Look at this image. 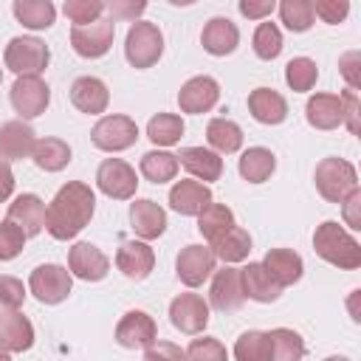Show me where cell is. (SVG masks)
Instances as JSON below:
<instances>
[{
    "label": "cell",
    "mask_w": 361,
    "mask_h": 361,
    "mask_svg": "<svg viewBox=\"0 0 361 361\" xmlns=\"http://www.w3.org/2000/svg\"><path fill=\"white\" fill-rule=\"evenodd\" d=\"M0 361H11V358H8V353H6L3 347H0Z\"/></svg>",
    "instance_id": "obj_56"
},
{
    "label": "cell",
    "mask_w": 361,
    "mask_h": 361,
    "mask_svg": "<svg viewBox=\"0 0 361 361\" xmlns=\"http://www.w3.org/2000/svg\"><path fill=\"white\" fill-rule=\"evenodd\" d=\"M68 268H71V276H79L85 282H99L107 276L110 259L93 243H76L68 251Z\"/></svg>",
    "instance_id": "obj_13"
},
{
    "label": "cell",
    "mask_w": 361,
    "mask_h": 361,
    "mask_svg": "<svg viewBox=\"0 0 361 361\" xmlns=\"http://www.w3.org/2000/svg\"><path fill=\"white\" fill-rule=\"evenodd\" d=\"M144 361H186V353L172 341H152L144 350Z\"/></svg>",
    "instance_id": "obj_48"
},
{
    "label": "cell",
    "mask_w": 361,
    "mask_h": 361,
    "mask_svg": "<svg viewBox=\"0 0 361 361\" xmlns=\"http://www.w3.org/2000/svg\"><path fill=\"white\" fill-rule=\"evenodd\" d=\"M14 17L25 28L42 31V28H51L54 25L56 8H54L51 0H14Z\"/></svg>",
    "instance_id": "obj_33"
},
{
    "label": "cell",
    "mask_w": 361,
    "mask_h": 361,
    "mask_svg": "<svg viewBox=\"0 0 361 361\" xmlns=\"http://www.w3.org/2000/svg\"><path fill=\"white\" fill-rule=\"evenodd\" d=\"M310 8H313V17H322L324 23L336 25L347 17L350 3L347 0H316V3H310Z\"/></svg>",
    "instance_id": "obj_46"
},
{
    "label": "cell",
    "mask_w": 361,
    "mask_h": 361,
    "mask_svg": "<svg viewBox=\"0 0 361 361\" xmlns=\"http://www.w3.org/2000/svg\"><path fill=\"white\" fill-rule=\"evenodd\" d=\"M25 245V234L23 228H17L11 220H3L0 223V259H14Z\"/></svg>",
    "instance_id": "obj_45"
},
{
    "label": "cell",
    "mask_w": 361,
    "mask_h": 361,
    "mask_svg": "<svg viewBox=\"0 0 361 361\" xmlns=\"http://www.w3.org/2000/svg\"><path fill=\"white\" fill-rule=\"evenodd\" d=\"M324 361H350V358H344V355H330V358H324Z\"/></svg>",
    "instance_id": "obj_55"
},
{
    "label": "cell",
    "mask_w": 361,
    "mask_h": 361,
    "mask_svg": "<svg viewBox=\"0 0 361 361\" xmlns=\"http://www.w3.org/2000/svg\"><path fill=\"white\" fill-rule=\"evenodd\" d=\"M344 203V220H347V226H353V228H361V217H358V206H361V192L355 189L350 197H344L341 200Z\"/></svg>",
    "instance_id": "obj_52"
},
{
    "label": "cell",
    "mask_w": 361,
    "mask_h": 361,
    "mask_svg": "<svg viewBox=\"0 0 361 361\" xmlns=\"http://www.w3.org/2000/svg\"><path fill=\"white\" fill-rule=\"evenodd\" d=\"M316 79H319V68H316V62L307 59V56H293V59L285 65V82H288V87L296 90V93L310 90V87L316 85Z\"/></svg>",
    "instance_id": "obj_40"
},
{
    "label": "cell",
    "mask_w": 361,
    "mask_h": 361,
    "mask_svg": "<svg viewBox=\"0 0 361 361\" xmlns=\"http://www.w3.org/2000/svg\"><path fill=\"white\" fill-rule=\"evenodd\" d=\"M51 102V87L39 76H17L11 85V107L20 113V118H37L45 113Z\"/></svg>",
    "instance_id": "obj_10"
},
{
    "label": "cell",
    "mask_w": 361,
    "mask_h": 361,
    "mask_svg": "<svg viewBox=\"0 0 361 361\" xmlns=\"http://www.w3.org/2000/svg\"><path fill=\"white\" fill-rule=\"evenodd\" d=\"M93 209H96L93 189L82 180H71L45 206V228L54 240H73L90 223Z\"/></svg>",
    "instance_id": "obj_1"
},
{
    "label": "cell",
    "mask_w": 361,
    "mask_h": 361,
    "mask_svg": "<svg viewBox=\"0 0 361 361\" xmlns=\"http://www.w3.org/2000/svg\"><path fill=\"white\" fill-rule=\"evenodd\" d=\"M234 358L237 361H271V341L268 333L262 330H248L237 338L234 344Z\"/></svg>",
    "instance_id": "obj_39"
},
{
    "label": "cell",
    "mask_w": 361,
    "mask_h": 361,
    "mask_svg": "<svg viewBox=\"0 0 361 361\" xmlns=\"http://www.w3.org/2000/svg\"><path fill=\"white\" fill-rule=\"evenodd\" d=\"M164 54V34L155 23H133L124 39V56L133 68H152Z\"/></svg>",
    "instance_id": "obj_4"
},
{
    "label": "cell",
    "mask_w": 361,
    "mask_h": 361,
    "mask_svg": "<svg viewBox=\"0 0 361 361\" xmlns=\"http://www.w3.org/2000/svg\"><path fill=\"white\" fill-rule=\"evenodd\" d=\"M14 192V172L8 166V161H0V203L8 200Z\"/></svg>",
    "instance_id": "obj_53"
},
{
    "label": "cell",
    "mask_w": 361,
    "mask_h": 361,
    "mask_svg": "<svg viewBox=\"0 0 361 361\" xmlns=\"http://www.w3.org/2000/svg\"><path fill=\"white\" fill-rule=\"evenodd\" d=\"M307 124L316 130H336L338 124H344V113H341V99L336 93H316L307 99Z\"/></svg>",
    "instance_id": "obj_28"
},
{
    "label": "cell",
    "mask_w": 361,
    "mask_h": 361,
    "mask_svg": "<svg viewBox=\"0 0 361 361\" xmlns=\"http://www.w3.org/2000/svg\"><path fill=\"white\" fill-rule=\"evenodd\" d=\"M104 3L102 0H68L65 3V17L73 25H90L96 20H102Z\"/></svg>",
    "instance_id": "obj_43"
},
{
    "label": "cell",
    "mask_w": 361,
    "mask_h": 361,
    "mask_svg": "<svg viewBox=\"0 0 361 361\" xmlns=\"http://www.w3.org/2000/svg\"><path fill=\"white\" fill-rule=\"evenodd\" d=\"M158 336V327H155V319L144 310H130L121 316V322L116 324V341L127 350H135V347H149Z\"/></svg>",
    "instance_id": "obj_15"
},
{
    "label": "cell",
    "mask_w": 361,
    "mask_h": 361,
    "mask_svg": "<svg viewBox=\"0 0 361 361\" xmlns=\"http://www.w3.org/2000/svg\"><path fill=\"white\" fill-rule=\"evenodd\" d=\"M341 113H344V124L350 127V133H358V93L355 90H344L341 96Z\"/></svg>",
    "instance_id": "obj_50"
},
{
    "label": "cell",
    "mask_w": 361,
    "mask_h": 361,
    "mask_svg": "<svg viewBox=\"0 0 361 361\" xmlns=\"http://www.w3.org/2000/svg\"><path fill=\"white\" fill-rule=\"evenodd\" d=\"M248 110L259 124H282L288 116V102L271 87H257L248 93Z\"/></svg>",
    "instance_id": "obj_27"
},
{
    "label": "cell",
    "mask_w": 361,
    "mask_h": 361,
    "mask_svg": "<svg viewBox=\"0 0 361 361\" xmlns=\"http://www.w3.org/2000/svg\"><path fill=\"white\" fill-rule=\"evenodd\" d=\"M25 302V288L17 276H0V307H20Z\"/></svg>",
    "instance_id": "obj_47"
},
{
    "label": "cell",
    "mask_w": 361,
    "mask_h": 361,
    "mask_svg": "<svg viewBox=\"0 0 361 361\" xmlns=\"http://www.w3.org/2000/svg\"><path fill=\"white\" fill-rule=\"evenodd\" d=\"M175 271H178V279L189 288H197L203 285L212 271H214V254L206 248V245H186L178 259H175Z\"/></svg>",
    "instance_id": "obj_14"
},
{
    "label": "cell",
    "mask_w": 361,
    "mask_h": 361,
    "mask_svg": "<svg viewBox=\"0 0 361 361\" xmlns=\"http://www.w3.org/2000/svg\"><path fill=\"white\" fill-rule=\"evenodd\" d=\"M209 302L220 313H234L243 307L245 293H243V282H240V268L226 265V268L214 271V279L209 288Z\"/></svg>",
    "instance_id": "obj_12"
},
{
    "label": "cell",
    "mask_w": 361,
    "mask_h": 361,
    "mask_svg": "<svg viewBox=\"0 0 361 361\" xmlns=\"http://www.w3.org/2000/svg\"><path fill=\"white\" fill-rule=\"evenodd\" d=\"M90 141L104 152H121L138 141V127L130 116H102L90 130Z\"/></svg>",
    "instance_id": "obj_7"
},
{
    "label": "cell",
    "mask_w": 361,
    "mask_h": 361,
    "mask_svg": "<svg viewBox=\"0 0 361 361\" xmlns=\"http://www.w3.org/2000/svg\"><path fill=\"white\" fill-rule=\"evenodd\" d=\"M183 353H186V361H228L226 347L217 338H209V336L195 338Z\"/></svg>",
    "instance_id": "obj_44"
},
{
    "label": "cell",
    "mask_w": 361,
    "mask_h": 361,
    "mask_svg": "<svg viewBox=\"0 0 361 361\" xmlns=\"http://www.w3.org/2000/svg\"><path fill=\"white\" fill-rule=\"evenodd\" d=\"M28 288L42 305H59L68 299V293L73 288V276L68 268H62L56 262H45V265L31 271Z\"/></svg>",
    "instance_id": "obj_6"
},
{
    "label": "cell",
    "mask_w": 361,
    "mask_h": 361,
    "mask_svg": "<svg viewBox=\"0 0 361 361\" xmlns=\"http://www.w3.org/2000/svg\"><path fill=\"white\" fill-rule=\"evenodd\" d=\"M197 228H200V234H203L209 243H214V240L223 237L228 228H234V214H231V209L223 206V203H209V206L197 214Z\"/></svg>",
    "instance_id": "obj_36"
},
{
    "label": "cell",
    "mask_w": 361,
    "mask_h": 361,
    "mask_svg": "<svg viewBox=\"0 0 361 361\" xmlns=\"http://www.w3.org/2000/svg\"><path fill=\"white\" fill-rule=\"evenodd\" d=\"M313 248H316V254L324 262H330V265H336L341 271H355L361 265V245H358V240L353 234H347L336 220H327V223H322L316 228Z\"/></svg>",
    "instance_id": "obj_2"
},
{
    "label": "cell",
    "mask_w": 361,
    "mask_h": 361,
    "mask_svg": "<svg viewBox=\"0 0 361 361\" xmlns=\"http://www.w3.org/2000/svg\"><path fill=\"white\" fill-rule=\"evenodd\" d=\"M37 135L23 118H11L0 124V161H20L34 152Z\"/></svg>",
    "instance_id": "obj_18"
},
{
    "label": "cell",
    "mask_w": 361,
    "mask_h": 361,
    "mask_svg": "<svg viewBox=\"0 0 361 361\" xmlns=\"http://www.w3.org/2000/svg\"><path fill=\"white\" fill-rule=\"evenodd\" d=\"M206 138L214 147V152H237L243 147V130L240 124H234L231 118H212L206 127Z\"/></svg>",
    "instance_id": "obj_35"
},
{
    "label": "cell",
    "mask_w": 361,
    "mask_h": 361,
    "mask_svg": "<svg viewBox=\"0 0 361 361\" xmlns=\"http://www.w3.org/2000/svg\"><path fill=\"white\" fill-rule=\"evenodd\" d=\"M116 268H118L127 279H147L149 271L155 268V251H152L147 243L127 240V243H121V248L116 251Z\"/></svg>",
    "instance_id": "obj_20"
},
{
    "label": "cell",
    "mask_w": 361,
    "mask_h": 361,
    "mask_svg": "<svg viewBox=\"0 0 361 361\" xmlns=\"http://www.w3.org/2000/svg\"><path fill=\"white\" fill-rule=\"evenodd\" d=\"M240 14L243 17H248V20H262V17H268L271 11H274V0H259V3H254V0H240Z\"/></svg>",
    "instance_id": "obj_51"
},
{
    "label": "cell",
    "mask_w": 361,
    "mask_h": 361,
    "mask_svg": "<svg viewBox=\"0 0 361 361\" xmlns=\"http://www.w3.org/2000/svg\"><path fill=\"white\" fill-rule=\"evenodd\" d=\"M240 282H243V293L245 299H254V302H276L282 288L276 285V279L265 271L262 262H248L245 268H240Z\"/></svg>",
    "instance_id": "obj_24"
},
{
    "label": "cell",
    "mask_w": 361,
    "mask_h": 361,
    "mask_svg": "<svg viewBox=\"0 0 361 361\" xmlns=\"http://www.w3.org/2000/svg\"><path fill=\"white\" fill-rule=\"evenodd\" d=\"M316 189L324 200L341 203L358 189V175L355 166L344 158H322L316 166Z\"/></svg>",
    "instance_id": "obj_3"
},
{
    "label": "cell",
    "mask_w": 361,
    "mask_h": 361,
    "mask_svg": "<svg viewBox=\"0 0 361 361\" xmlns=\"http://www.w3.org/2000/svg\"><path fill=\"white\" fill-rule=\"evenodd\" d=\"M355 59H358V54L353 51V54H347V56H341V73L347 76V82H350V90H355L358 87V73H355Z\"/></svg>",
    "instance_id": "obj_54"
},
{
    "label": "cell",
    "mask_w": 361,
    "mask_h": 361,
    "mask_svg": "<svg viewBox=\"0 0 361 361\" xmlns=\"http://www.w3.org/2000/svg\"><path fill=\"white\" fill-rule=\"evenodd\" d=\"M200 42H203V48H206L212 56H226V54H231V51L237 48L240 31H237V25H234L228 17H212V20L203 25Z\"/></svg>",
    "instance_id": "obj_25"
},
{
    "label": "cell",
    "mask_w": 361,
    "mask_h": 361,
    "mask_svg": "<svg viewBox=\"0 0 361 361\" xmlns=\"http://www.w3.org/2000/svg\"><path fill=\"white\" fill-rule=\"evenodd\" d=\"M34 164L45 172H59L71 164V147L62 138H39L31 152Z\"/></svg>",
    "instance_id": "obj_32"
},
{
    "label": "cell",
    "mask_w": 361,
    "mask_h": 361,
    "mask_svg": "<svg viewBox=\"0 0 361 361\" xmlns=\"http://www.w3.org/2000/svg\"><path fill=\"white\" fill-rule=\"evenodd\" d=\"M130 226L141 240H155L166 228V212L155 200L141 197V200L130 203Z\"/></svg>",
    "instance_id": "obj_23"
},
{
    "label": "cell",
    "mask_w": 361,
    "mask_h": 361,
    "mask_svg": "<svg viewBox=\"0 0 361 361\" xmlns=\"http://www.w3.org/2000/svg\"><path fill=\"white\" fill-rule=\"evenodd\" d=\"M178 155H172V152H158V149H152V152H144V158H141V175L147 178V180H152V183H166V180H172L175 175H178Z\"/></svg>",
    "instance_id": "obj_37"
},
{
    "label": "cell",
    "mask_w": 361,
    "mask_h": 361,
    "mask_svg": "<svg viewBox=\"0 0 361 361\" xmlns=\"http://www.w3.org/2000/svg\"><path fill=\"white\" fill-rule=\"evenodd\" d=\"M183 135V118L175 116V113H158L149 118L147 124V138L152 144H161V147H172L178 144Z\"/></svg>",
    "instance_id": "obj_38"
},
{
    "label": "cell",
    "mask_w": 361,
    "mask_h": 361,
    "mask_svg": "<svg viewBox=\"0 0 361 361\" xmlns=\"http://www.w3.org/2000/svg\"><path fill=\"white\" fill-rule=\"evenodd\" d=\"M220 99V85L212 79V76H192L180 93H178V104L183 113H209Z\"/></svg>",
    "instance_id": "obj_16"
},
{
    "label": "cell",
    "mask_w": 361,
    "mask_h": 361,
    "mask_svg": "<svg viewBox=\"0 0 361 361\" xmlns=\"http://www.w3.org/2000/svg\"><path fill=\"white\" fill-rule=\"evenodd\" d=\"M276 169V158L271 149L265 147H248L240 158V175L248 180V183H262L274 175Z\"/></svg>",
    "instance_id": "obj_30"
},
{
    "label": "cell",
    "mask_w": 361,
    "mask_h": 361,
    "mask_svg": "<svg viewBox=\"0 0 361 361\" xmlns=\"http://www.w3.org/2000/svg\"><path fill=\"white\" fill-rule=\"evenodd\" d=\"M96 183L99 189L113 197V200H130L135 195V186H138V178H135V169L121 161V158H104L96 169Z\"/></svg>",
    "instance_id": "obj_9"
},
{
    "label": "cell",
    "mask_w": 361,
    "mask_h": 361,
    "mask_svg": "<svg viewBox=\"0 0 361 361\" xmlns=\"http://www.w3.org/2000/svg\"><path fill=\"white\" fill-rule=\"evenodd\" d=\"M6 220H11L17 228H23L25 237H37L45 228V203L37 195H17L14 203H8V214Z\"/></svg>",
    "instance_id": "obj_19"
},
{
    "label": "cell",
    "mask_w": 361,
    "mask_h": 361,
    "mask_svg": "<svg viewBox=\"0 0 361 361\" xmlns=\"http://www.w3.org/2000/svg\"><path fill=\"white\" fill-rule=\"evenodd\" d=\"M209 251L214 254V259H223V262H240V259H245V257L251 254V237H248L245 228L234 226V228H228L223 237H217V240L212 243Z\"/></svg>",
    "instance_id": "obj_31"
},
{
    "label": "cell",
    "mask_w": 361,
    "mask_h": 361,
    "mask_svg": "<svg viewBox=\"0 0 361 361\" xmlns=\"http://www.w3.org/2000/svg\"><path fill=\"white\" fill-rule=\"evenodd\" d=\"M71 102L76 110L87 113V116H99L107 110L110 104V93H107V85L96 76H79L73 85H71Z\"/></svg>",
    "instance_id": "obj_21"
},
{
    "label": "cell",
    "mask_w": 361,
    "mask_h": 361,
    "mask_svg": "<svg viewBox=\"0 0 361 361\" xmlns=\"http://www.w3.org/2000/svg\"><path fill=\"white\" fill-rule=\"evenodd\" d=\"M3 59H6V68L11 73H17V76H39L48 68L51 51L37 37H14L6 45Z\"/></svg>",
    "instance_id": "obj_5"
},
{
    "label": "cell",
    "mask_w": 361,
    "mask_h": 361,
    "mask_svg": "<svg viewBox=\"0 0 361 361\" xmlns=\"http://www.w3.org/2000/svg\"><path fill=\"white\" fill-rule=\"evenodd\" d=\"M31 344H34L31 322L14 307H0V347L6 353H23Z\"/></svg>",
    "instance_id": "obj_17"
},
{
    "label": "cell",
    "mask_w": 361,
    "mask_h": 361,
    "mask_svg": "<svg viewBox=\"0 0 361 361\" xmlns=\"http://www.w3.org/2000/svg\"><path fill=\"white\" fill-rule=\"evenodd\" d=\"M262 265H265V271L276 279L279 288L299 282V279H302V271H305L302 257H299L296 251H290V248H271V251L265 254Z\"/></svg>",
    "instance_id": "obj_29"
},
{
    "label": "cell",
    "mask_w": 361,
    "mask_h": 361,
    "mask_svg": "<svg viewBox=\"0 0 361 361\" xmlns=\"http://www.w3.org/2000/svg\"><path fill=\"white\" fill-rule=\"evenodd\" d=\"M116 23L113 20H96L90 25H73L71 28V45L85 59H99L113 48Z\"/></svg>",
    "instance_id": "obj_8"
},
{
    "label": "cell",
    "mask_w": 361,
    "mask_h": 361,
    "mask_svg": "<svg viewBox=\"0 0 361 361\" xmlns=\"http://www.w3.org/2000/svg\"><path fill=\"white\" fill-rule=\"evenodd\" d=\"M212 203V192L200 180H178L169 189V206L183 217H197Z\"/></svg>",
    "instance_id": "obj_22"
},
{
    "label": "cell",
    "mask_w": 361,
    "mask_h": 361,
    "mask_svg": "<svg viewBox=\"0 0 361 361\" xmlns=\"http://www.w3.org/2000/svg\"><path fill=\"white\" fill-rule=\"evenodd\" d=\"M169 322L180 333H203V327L209 324V302H203V296L197 293H178L169 302Z\"/></svg>",
    "instance_id": "obj_11"
},
{
    "label": "cell",
    "mask_w": 361,
    "mask_h": 361,
    "mask_svg": "<svg viewBox=\"0 0 361 361\" xmlns=\"http://www.w3.org/2000/svg\"><path fill=\"white\" fill-rule=\"evenodd\" d=\"M279 17L285 23V28L302 34L313 25V8H310V0H282L279 3Z\"/></svg>",
    "instance_id": "obj_41"
},
{
    "label": "cell",
    "mask_w": 361,
    "mask_h": 361,
    "mask_svg": "<svg viewBox=\"0 0 361 361\" xmlns=\"http://www.w3.org/2000/svg\"><path fill=\"white\" fill-rule=\"evenodd\" d=\"M178 164L197 180H220L223 175V158L203 147H183L178 155Z\"/></svg>",
    "instance_id": "obj_26"
},
{
    "label": "cell",
    "mask_w": 361,
    "mask_h": 361,
    "mask_svg": "<svg viewBox=\"0 0 361 361\" xmlns=\"http://www.w3.org/2000/svg\"><path fill=\"white\" fill-rule=\"evenodd\" d=\"M282 51V34L274 23H259L254 31V54L259 59H276Z\"/></svg>",
    "instance_id": "obj_42"
},
{
    "label": "cell",
    "mask_w": 361,
    "mask_h": 361,
    "mask_svg": "<svg viewBox=\"0 0 361 361\" xmlns=\"http://www.w3.org/2000/svg\"><path fill=\"white\" fill-rule=\"evenodd\" d=\"M0 82H3V73H0Z\"/></svg>",
    "instance_id": "obj_57"
},
{
    "label": "cell",
    "mask_w": 361,
    "mask_h": 361,
    "mask_svg": "<svg viewBox=\"0 0 361 361\" xmlns=\"http://www.w3.org/2000/svg\"><path fill=\"white\" fill-rule=\"evenodd\" d=\"M104 8L110 11V17H113V23L116 20H135L138 14H144V8H147V3H135V0H130V3H124V0H113V3H104Z\"/></svg>",
    "instance_id": "obj_49"
},
{
    "label": "cell",
    "mask_w": 361,
    "mask_h": 361,
    "mask_svg": "<svg viewBox=\"0 0 361 361\" xmlns=\"http://www.w3.org/2000/svg\"><path fill=\"white\" fill-rule=\"evenodd\" d=\"M271 341V361H302L305 358V341L290 327H274L268 333Z\"/></svg>",
    "instance_id": "obj_34"
}]
</instances>
